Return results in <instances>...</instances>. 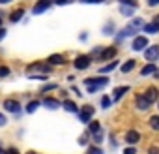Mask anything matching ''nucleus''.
Returning a JSON list of instances; mask_svg holds the SVG:
<instances>
[{"instance_id": "34", "label": "nucleus", "mask_w": 159, "mask_h": 154, "mask_svg": "<svg viewBox=\"0 0 159 154\" xmlns=\"http://www.w3.org/2000/svg\"><path fill=\"white\" fill-rule=\"evenodd\" d=\"M159 0H148V6H157Z\"/></svg>"}, {"instance_id": "36", "label": "nucleus", "mask_w": 159, "mask_h": 154, "mask_svg": "<svg viewBox=\"0 0 159 154\" xmlns=\"http://www.w3.org/2000/svg\"><path fill=\"white\" fill-rule=\"evenodd\" d=\"M4 154H19L15 148H8V152H4Z\"/></svg>"}, {"instance_id": "41", "label": "nucleus", "mask_w": 159, "mask_h": 154, "mask_svg": "<svg viewBox=\"0 0 159 154\" xmlns=\"http://www.w3.org/2000/svg\"><path fill=\"white\" fill-rule=\"evenodd\" d=\"M120 2H122V0H120Z\"/></svg>"}, {"instance_id": "38", "label": "nucleus", "mask_w": 159, "mask_h": 154, "mask_svg": "<svg viewBox=\"0 0 159 154\" xmlns=\"http://www.w3.org/2000/svg\"><path fill=\"white\" fill-rule=\"evenodd\" d=\"M153 75H155V77H157V79H159V70H157V68H155V71H153Z\"/></svg>"}, {"instance_id": "8", "label": "nucleus", "mask_w": 159, "mask_h": 154, "mask_svg": "<svg viewBox=\"0 0 159 154\" xmlns=\"http://www.w3.org/2000/svg\"><path fill=\"white\" fill-rule=\"evenodd\" d=\"M125 141H127L129 145H135V143L140 141V133H139L137 130H129V132L125 133Z\"/></svg>"}, {"instance_id": "17", "label": "nucleus", "mask_w": 159, "mask_h": 154, "mask_svg": "<svg viewBox=\"0 0 159 154\" xmlns=\"http://www.w3.org/2000/svg\"><path fill=\"white\" fill-rule=\"evenodd\" d=\"M64 109H66V111H69V113H77V105H75L73 102H69V100H67V102H64Z\"/></svg>"}, {"instance_id": "10", "label": "nucleus", "mask_w": 159, "mask_h": 154, "mask_svg": "<svg viewBox=\"0 0 159 154\" xmlns=\"http://www.w3.org/2000/svg\"><path fill=\"white\" fill-rule=\"evenodd\" d=\"M116 56V47H107L101 51V60H109V58H114Z\"/></svg>"}, {"instance_id": "26", "label": "nucleus", "mask_w": 159, "mask_h": 154, "mask_svg": "<svg viewBox=\"0 0 159 154\" xmlns=\"http://www.w3.org/2000/svg\"><path fill=\"white\" fill-rule=\"evenodd\" d=\"M6 75H10V68L0 66V77H6Z\"/></svg>"}, {"instance_id": "21", "label": "nucleus", "mask_w": 159, "mask_h": 154, "mask_svg": "<svg viewBox=\"0 0 159 154\" xmlns=\"http://www.w3.org/2000/svg\"><path fill=\"white\" fill-rule=\"evenodd\" d=\"M116 66H118V62H111V64H107L105 68H101V70H99V73H107V71H111V70H114Z\"/></svg>"}, {"instance_id": "6", "label": "nucleus", "mask_w": 159, "mask_h": 154, "mask_svg": "<svg viewBox=\"0 0 159 154\" xmlns=\"http://www.w3.org/2000/svg\"><path fill=\"white\" fill-rule=\"evenodd\" d=\"M146 43H148V40L144 38V36H139V38H135L133 40V51H142V49H146Z\"/></svg>"}, {"instance_id": "28", "label": "nucleus", "mask_w": 159, "mask_h": 154, "mask_svg": "<svg viewBox=\"0 0 159 154\" xmlns=\"http://www.w3.org/2000/svg\"><path fill=\"white\" fill-rule=\"evenodd\" d=\"M124 154H137V148H135V147L131 145V147H127V148L124 150Z\"/></svg>"}, {"instance_id": "19", "label": "nucleus", "mask_w": 159, "mask_h": 154, "mask_svg": "<svg viewBox=\"0 0 159 154\" xmlns=\"http://www.w3.org/2000/svg\"><path fill=\"white\" fill-rule=\"evenodd\" d=\"M150 126H152L153 130H159V115H153V117L150 118Z\"/></svg>"}, {"instance_id": "32", "label": "nucleus", "mask_w": 159, "mask_h": 154, "mask_svg": "<svg viewBox=\"0 0 159 154\" xmlns=\"http://www.w3.org/2000/svg\"><path fill=\"white\" fill-rule=\"evenodd\" d=\"M4 36H6V28L0 26V40H4Z\"/></svg>"}, {"instance_id": "5", "label": "nucleus", "mask_w": 159, "mask_h": 154, "mask_svg": "<svg viewBox=\"0 0 159 154\" xmlns=\"http://www.w3.org/2000/svg\"><path fill=\"white\" fill-rule=\"evenodd\" d=\"M51 4H52V0H38V4L34 6V13H36V15H38V13H43Z\"/></svg>"}, {"instance_id": "4", "label": "nucleus", "mask_w": 159, "mask_h": 154, "mask_svg": "<svg viewBox=\"0 0 159 154\" xmlns=\"http://www.w3.org/2000/svg\"><path fill=\"white\" fill-rule=\"evenodd\" d=\"M92 115H94V107L92 105H84L83 111H81V115H79V118H81L83 122H90V117Z\"/></svg>"}, {"instance_id": "22", "label": "nucleus", "mask_w": 159, "mask_h": 154, "mask_svg": "<svg viewBox=\"0 0 159 154\" xmlns=\"http://www.w3.org/2000/svg\"><path fill=\"white\" fill-rule=\"evenodd\" d=\"M45 105H47V107H51V109H56V107H58V102H56V100H52V98H47V100H45Z\"/></svg>"}, {"instance_id": "24", "label": "nucleus", "mask_w": 159, "mask_h": 154, "mask_svg": "<svg viewBox=\"0 0 159 154\" xmlns=\"http://www.w3.org/2000/svg\"><path fill=\"white\" fill-rule=\"evenodd\" d=\"M101 107H103V109L111 107V98H109V96H103V98H101Z\"/></svg>"}, {"instance_id": "12", "label": "nucleus", "mask_w": 159, "mask_h": 154, "mask_svg": "<svg viewBox=\"0 0 159 154\" xmlns=\"http://www.w3.org/2000/svg\"><path fill=\"white\" fill-rule=\"evenodd\" d=\"M144 32H148V34H157L159 32V26L155 25V23H148V25H144V28H142Z\"/></svg>"}, {"instance_id": "35", "label": "nucleus", "mask_w": 159, "mask_h": 154, "mask_svg": "<svg viewBox=\"0 0 159 154\" xmlns=\"http://www.w3.org/2000/svg\"><path fill=\"white\" fill-rule=\"evenodd\" d=\"M54 2H56V4H69L71 0H54Z\"/></svg>"}, {"instance_id": "13", "label": "nucleus", "mask_w": 159, "mask_h": 154, "mask_svg": "<svg viewBox=\"0 0 159 154\" xmlns=\"http://www.w3.org/2000/svg\"><path fill=\"white\" fill-rule=\"evenodd\" d=\"M64 56L62 55H51L49 56V64H64Z\"/></svg>"}, {"instance_id": "27", "label": "nucleus", "mask_w": 159, "mask_h": 154, "mask_svg": "<svg viewBox=\"0 0 159 154\" xmlns=\"http://www.w3.org/2000/svg\"><path fill=\"white\" fill-rule=\"evenodd\" d=\"M88 154H103V150H101L99 147H92V148L88 150Z\"/></svg>"}, {"instance_id": "9", "label": "nucleus", "mask_w": 159, "mask_h": 154, "mask_svg": "<svg viewBox=\"0 0 159 154\" xmlns=\"http://www.w3.org/2000/svg\"><path fill=\"white\" fill-rule=\"evenodd\" d=\"M144 98L150 102V103H153V102H157V98H159V92H157V89L155 87H150L148 90H146V94H144Z\"/></svg>"}, {"instance_id": "25", "label": "nucleus", "mask_w": 159, "mask_h": 154, "mask_svg": "<svg viewBox=\"0 0 159 154\" xmlns=\"http://www.w3.org/2000/svg\"><path fill=\"white\" fill-rule=\"evenodd\" d=\"M96 132H99V122H92L90 124V133H96Z\"/></svg>"}, {"instance_id": "11", "label": "nucleus", "mask_w": 159, "mask_h": 154, "mask_svg": "<svg viewBox=\"0 0 159 154\" xmlns=\"http://www.w3.org/2000/svg\"><path fill=\"white\" fill-rule=\"evenodd\" d=\"M135 102H137V107H139V109H142V111H144V109H148V107L152 105V103H150L144 96H140V94H139V96H135Z\"/></svg>"}, {"instance_id": "40", "label": "nucleus", "mask_w": 159, "mask_h": 154, "mask_svg": "<svg viewBox=\"0 0 159 154\" xmlns=\"http://www.w3.org/2000/svg\"><path fill=\"white\" fill-rule=\"evenodd\" d=\"M0 26H2V15H0Z\"/></svg>"}, {"instance_id": "14", "label": "nucleus", "mask_w": 159, "mask_h": 154, "mask_svg": "<svg viewBox=\"0 0 159 154\" xmlns=\"http://www.w3.org/2000/svg\"><path fill=\"white\" fill-rule=\"evenodd\" d=\"M23 13H25V10H15V12L10 15V21H11V23H17V21L23 17Z\"/></svg>"}, {"instance_id": "20", "label": "nucleus", "mask_w": 159, "mask_h": 154, "mask_svg": "<svg viewBox=\"0 0 159 154\" xmlns=\"http://www.w3.org/2000/svg\"><path fill=\"white\" fill-rule=\"evenodd\" d=\"M120 10H122V13H124V15H131L135 8H133V6H125V4H122V6H120Z\"/></svg>"}, {"instance_id": "30", "label": "nucleus", "mask_w": 159, "mask_h": 154, "mask_svg": "<svg viewBox=\"0 0 159 154\" xmlns=\"http://www.w3.org/2000/svg\"><path fill=\"white\" fill-rule=\"evenodd\" d=\"M148 154H159V148H157V147H152V148L148 150Z\"/></svg>"}, {"instance_id": "23", "label": "nucleus", "mask_w": 159, "mask_h": 154, "mask_svg": "<svg viewBox=\"0 0 159 154\" xmlns=\"http://www.w3.org/2000/svg\"><path fill=\"white\" fill-rule=\"evenodd\" d=\"M38 105H39V102H36V100H34V102H30V103L26 105V111H28V113H34V111L38 109Z\"/></svg>"}, {"instance_id": "16", "label": "nucleus", "mask_w": 159, "mask_h": 154, "mask_svg": "<svg viewBox=\"0 0 159 154\" xmlns=\"http://www.w3.org/2000/svg\"><path fill=\"white\" fill-rule=\"evenodd\" d=\"M125 92H127V87H118V89L114 90V102H118Z\"/></svg>"}, {"instance_id": "31", "label": "nucleus", "mask_w": 159, "mask_h": 154, "mask_svg": "<svg viewBox=\"0 0 159 154\" xmlns=\"http://www.w3.org/2000/svg\"><path fill=\"white\" fill-rule=\"evenodd\" d=\"M86 4H98V2H105V0H83Z\"/></svg>"}, {"instance_id": "33", "label": "nucleus", "mask_w": 159, "mask_h": 154, "mask_svg": "<svg viewBox=\"0 0 159 154\" xmlns=\"http://www.w3.org/2000/svg\"><path fill=\"white\" fill-rule=\"evenodd\" d=\"M4 124H6V117L0 113V126H4Z\"/></svg>"}, {"instance_id": "37", "label": "nucleus", "mask_w": 159, "mask_h": 154, "mask_svg": "<svg viewBox=\"0 0 159 154\" xmlns=\"http://www.w3.org/2000/svg\"><path fill=\"white\" fill-rule=\"evenodd\" d=\"M153 23H155V25L159 26V15H155V17H153Z\"/></svg>"}, {"instance_id": "18", "label": "nucleus", "mask_w": 159, "mask_h": 154, "mask_svg": "<svg viewBox=\"0 0 159 154\" xmlns=\"http://www.w3.org/2000/svg\"><path fill=\"white\" fill-rule=\"evenodd\" d=\"M133 68H135V60H127V62L122 66V71H124V73H127V71H131Z\"/></svg>"}, {"instance_id": "3", "label": "nucleus", "mask_w": 159, "mask_h": 154, "mask_svg": "<svg viewBox=\"0 0 159 154\" xmlns=\"http://www.w3.org/2000/svg\"><path fill=\"white\" fill-rule=\"evenodd\" d=\"M75 68L77 70H86L88 66H90V56H86V55H81V56H77L75 58Z\"/></svg>"}, {"instance_id": "29", "label": "nucleus", "mask_w": 159, "mask_h": 154, "mask_svg": "<svg viewBox=\"0 0 159 154\" xmlns=\"http://www.w3.org/2000/svg\"><path fill=\"white\" fill-rule=\"evenodd\" d=\"M52 89H56V85H47L45 89H41L43 92H49V90H52Z\"/></svg>"}, {"instance_id": "39", "label": "nucleus", "mask_w": 159, "mask_h": 154, "mask_svg": "<svg viewBox=\"0 0 159 154\" xmlns=\"http://www.w3.org/2000/svg\"><path fill=\"white\" fill-rule=\"evenodd\" d=\"M8 2H11V0H0V4H8Z\"/></svg>"}, {"instance_id": "2", "label": "nucleus", "mask_w": 159, "mask_h": 154, "mask_svg": "<svg viewBox=\"0 0 159 154\" xmlns=\"http://www.w3.org/2000/svg\"><path fill=\"white\" fill-rule=\"evenodd\" d=\"M144 58H146L148 62H155V60L159 58V45H152V47H148L146 53H144Z\"/></svg>"}, {"instance_id": "7", "label": "nucleus", "mask_w": 159, "mask_h": 154, "mask_svg": "<svg viewBox=\"0 0 159 154\" xmlns=\"http://www.w3.org/2000/svg\"><path fill=\"white\" fill-rule=\"evenodd\" d=\"M4 109L10 111V113H19V111H21V105H19L15 100H6V102H4Z\"/></svg>"}, {"instance_id": "1", "label": "nucleus", "mask_w": 159, "mask_h": 154, "mask_svg": "<svg viewBox=\"0 0 159 154\" xmlns=\"http://www.w3.org/2000/svg\"><path fill=\"white\" fill-rule=\"evenodd\" d=\"M84 83L88 87V92H96L99 87H105L109 83V77H92V79H86Z\"/></svg>"}, {"instance_id": "15", "label": "nucleus", "mask_w": 159, "mask_h": 154, "mask_svg": "<svg viewBox=\"0 0 159 154\" xmlns=\"http://www.w3.org/2000/svg\"><path fill=\"white\" fill-rule=\"evenodd\" d=\"M153 71H155V66H153V62H148V64L142 68V71H140V73H142V75H150V73H153Z\"/></svg>"}]
</instances>
